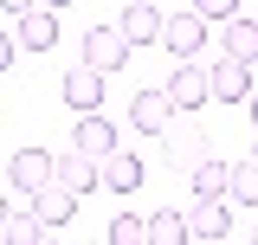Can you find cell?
I'll return each instance as SVG.
<instances>
[{
  "instance_id": "6da1fadb",
  "label": "cell",
  "mask_w": 258,
  "mask_h": 245,
  "mask_svg": "<svg viewBox=\"0 0 258 245\" xmlns=\"http://www.w3.org/2000/svg\"><path fill=\"white\" fill-rule=\"evenodd\" d=\"M168 97L181 103V116L200 110V103H213V71L194 65V58H174V71H168Z\"/></svg>"
},
{
  "instance_id": "7a4b0ae2",
  "label": "cell",
  "mask_w": 258,
  "mask_h": 245,
  "mask_svg": "<svg viewBox=\"0 0 258 245\" xmlns=\"http://www.w3.org/2000/svg\"><path fill=\"white\" fill-rule=\"evenodd\" d=\"M52 174H58V155H45V149H20L13 161H7V187H13V194H26V200L52 181Z\"/></svg>"
},
{
  "instance_id": "3957f363",
  "label": "cell",
  "mask_w": 258,
  "mask_h": 245,
  "mask_svg": "<svg viewBox=\"0 0 258 245\" xmlns=\"http://www.w3.org/2000/svg\"><path fill=\"white\" fill-rule=\"evenodd\" d=\"M161 142H168V168H174V174H187V168H200V161H207V136H200V122H168V129H161Z\"/></svg>"
},
{
  "instance_id": "277c9868",
  "label": "cell",
  "mask_w": 258,
  "mask_h": 245,
  "mask_svg": "<svg viewBox=\"0 0 258 245\" xmlns=\"http://www.w3.org/2000/svg\"><path fill=\"white\" fill-rule=\"evenodd\" d=\"M213 71V103H252V65L245 58H232V52H220V65H207Z\"/></svg>"
},
{
  "instance_id": "5b68a950",
  "label": "cell",
  "mask_w": 258,
  "mask_h": 245,
  "mask_svg": "<svg viewBox=\"0 0 258 245\" xmlns=\"http://www.w3.org/2000/svg\"><path fill=\"white\" fill-rule=\"evenodd\" d=\"M174 116H181V103L168 97V84H161V91H136V97H129V122H136L142 136H161Z\"/></svg>"
},
{
  "instance_id": "8992f818",
  "label": "cell",
  "mask_w": 258,
  "mask_h": 245,
  "mask_svg": "<svg viewBox=\"0 0 258 245\" xmlns=\"http://www.w3.org/2000/svg\"><path fill=\"white\" fill-rule=\"evenodd\" d=\"M129 52H136V45L123 39V26H91L84 32V65H97V71H123Z\"/></svg>"
},
{
  "instance_id": "52a82bcc",
  "label": "cell",
  "mask_w": 258,
  "mask_h": 245,
  "mask_svg": "<svg viewBox=\"0 0 258 245\" xmlns=\"http://www.w3.org/2000/svg\"><path fill=\"white\" fill-rule=\"evenodd\" d=\"M116 26H123V39H129V45H161V32H168V13H161V7H149V0H129Z\"/></svg>"
},
{
  "instance_id": "ba28073f",
  "label": "cell",
  "mask_w": 258,
  "mask_h": 245,
  "mask_svg": "<svg viewBox=\"0 0 258 245\" xmlns=\"http://www.w3.org/2000/svg\"><path fill=\"white\" fill-rule=\"evenodd\" d=\"M161 45L174 52V58H194L200 45H207V13L194 7V13H168V32H161Z\"/></svg>"
},
{
  "instance_id": "9c48e42d",
  "label": "cell",
  "mask_w": 258,
  "mask_h": 245,
  "mask_svg": "<svg viewBox=\"0 0 258 245\" xmlns=\"http://www.w3.org/2000/svg\"><path fill=\"white\" fill-rule=\"evenodd\" d=\"M52 13H58V7H45V0H39V7H26V13L13 20V32H20V45H26V52H52V45H58V20H52Z\"/></svg>"
},
{
  "instance_id": "30bf717a",
  "label": "cell",
  "mask_w": 258,
  "mask_h": 245,
  "mask_svg": "<svg viewBox=\"0 0 258 245\" xmlns=\"http://www.w3.org/2000/svg\"><path fill=\"white\" fill-rule=\"evenodd\" d=\"M71 142H78L84 155H97V161H103V155L116 149V122L103 116V110H78V122H71Z\"/></svg>"
},
{
  "instance_id": "8fae6325",
  "label": "cell",
  "mask_w": 258,
  "mask_h": 245,
  "mask_svg": "<svg viewBox=\"0 0 258 245\" xmlns=\"http://www.w3.org/2000/svg\"><path fill=\"white\" fill-rule=\"evenodd\" d=\"M58 91H64L71 110H103V71H97V65H71Z\"/></svg>"
},
{
  "instance_id": "7c38bea8",
  "label": "cell",
  "mask_w": 258,
  "mask_h": 245,
  "mask_svg": "<svg viewBox=\"0 0 258 245\" xmlns=\"http://www.w3.org/2000/svg\"><path fill=\"white\" fill-rule=\"evenodd\" d=\"M58 181L71 187V194H91V187H103V161H97V155H84L78 142H71V149L58 155Z\"/></svg>"
},
{
  "instance_id": "4fadbf2b",
  "label": "cell",
  "mask_w": 258,
  "mask_h": 245,
  "mask_svg": "<svg viewBox=\"0 0 258 245\" xmlns=\"http://www.w3.org/2000/svg\"><path fill=\"white\" fill-rule=\"evenodd\" d=\"M78 200H84V194H71V187H64L58 174H52V181H45L39 194H32V213L45 219V226H64V219L78 213Z\"/></svg>"
},
{
  "instance_id": "5bb4252c",
  "label": "cell",
  "mask_w": 258,
  "mask_h": 245,
  "mask_svg": "<svg viewBox=\"0 0 258 245\" xmlns=\"http://www.w3.org/2000/svg\"><path fill=\"white\" fill-rule=\"evenodd\" d=\"M226 200H232V194H220V200H194V239H232V207H226Z\"/></svg>"
},
{
  "instance_id": "9a60e30c",
  "label": "cell",
  "mask_w": 258,
  "mask_h": 245,
  "mask_svg": "<svg viewBox=\"0 0 258 245\" xmlns=\"http://www.w3.org/2000/svg\"><path fill=\"white\" fill-rule=\"evenodd\" d=\"M187 181H194V200H220V194H232V161H200V168H187Z\"/></svg>"
},
{
  "instance_id": "2e32d148",
  "label": "cell",
  "mask_w": 258,
  "mask_h": 245,
  "mask_svg": "<svg viewBox=\"0 0 258 245\" xmlns=\"http://www.w3.org/2000/svg\"><path fill=\"white\" fill-rule=\"evenodd\" d=\"M103 187H110V194H136V187H142V161L123 155V149H110L103 155Z\"/></svg>"
},
{
  "instance_id": "e0dca14e",
  "label": "cell",
  "mask_w": 258,
  "mask_h": 245,
  "mask_svg": "<svg viewBox=\"0 0 258 245\" xmlns=\"http://www.w3.org/2000/svg\"><path fill=\"white\" fill-rule=\"evenodd\" d=\"M220 52H232V58H245V65H258V20H226V32H220Z\"/></svg>"
},
{
  "instance_id": "ac0fdd59",
  "label": "cell",
  "mask_w": 258,
  "mask_h": 245,
  "mask_svg": "<svg viewBox=\"0 0 258 245\" xmlns=\"http://www.w3.org/2000/svg\"><path fill=\"white\" fill-rule=\"evenodd\" d=\"M181 239H194V219H181L174 207L149 219V245H181Z\"/></svg>"
},
{
  "instance_id": "d6986e66",
  "label": "cell",
  "mask_w": 258,
  "mask_h": 245,
  "mask_svg": "<svg viewBox=\"0 0 258 245\" xmlns=\"http://www.w3.org/2000/svg\"><path fill=\"white\" fill-rule=\"evenodd\" d=\"M232 200H239V207H258V155L232 161Z\"/></svg>"
},
{
  "instance_id": "ffe728a7",
  "label": "cell",
  "mask_w": 258,
  "mask_h": 245,
  "mask_svg": "<svg viewBox=\"0 0 258 245\" xmlns=\"http://www.w3.org/2000/svg\"><path fill=\"white\" fill-rule=\"evenodd\" d=\"M142 239H149V219H136V213L110 219V245H142Z\"/></svg>"
},
{
  "instance_id": "44dd1931",
  "label": "cell",
  "mask_w": 258,
  "mask_h": 245,
  "mask_svg": "<svg viewBox=\"0 0 258 245\" xmlns=\"http://www.w3.org/2000/svg\"><path fill=\"white\" fill-rule=\"evenodd\" d=\"M194 7H200L207 20H232V13H239V0H194Z\"/></svg>"
},
{
  "instance_id": "7402d4cb",
  "label": "cell",
  "mask_w": 258,
  "mask_h": 245,
  "mask_svg": "<svg viewBox=\"0 0 258 245\" xmlns=\"http://www.w3.org/2000/svg\"><path fill=\"white\" fill-rule=\"evenodd\" d=\"M26 7H39V0H0V13H7V20H20Z\"/></svg>"
},
{
  "instance_id": "603a6c76",
  "label": "cell",
  "mask_w": 258,
  "mask_h": 245,
  "mask_svg": "<svg viewBox=\"0 0 258 245\" xmlns=\"http://www.w3.org/2000/svg\"><path fill=\"white\" fill-rule=\"evenodd\" d=\"M45 7H78V0H45Z\"/></svg>"
},
{
  "instance_id": "cb8c5ba5",
  "label": "cell",
  "mask_w": 258,
  "mask_h": 245,
  "mask_svg": "<svg viewBox=\"0 0 258 245\" xmlns=\"http://www.w3.org/2000/svg\"><path fill=\"white\" fill-rule=\"evenodd\" d=\"M252 122H258V91H252Z\"/></svg>"
},
{
  "instance_id": "d4e9b609",
  "label": "cell",
  "mask_w": 258,
  "mask_h": 245,
  "mask_svg": "<svg viewBox=\"0 0 258 245\" xmlns=\"http://www.w3.org/2000/svg\"><path fill=\"white\" fill-rule=\"evenodd\" d=\"M252 155H258V149H252Z\"/></svg>"
}]
</instances>
